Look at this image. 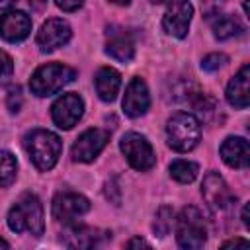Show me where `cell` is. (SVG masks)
<instances>
[{
	"instance_id": "6da1fadb",
	"label": "cell",
	"mask_w": 250,
	"mask_h": 250,
	"mask_svg": "<svg viewBox=\"0 0 250 250\" xmlns=\"http://www.w3.org/2000/svg\"><path fill=\"white\" fill-rule=\"evenodd\" d=\"M8 227L14 232H29L33 236L43 234V205L37 195L23 193L8 213Z\"/></svg>"
},
{
	"instance_id": "7a4b0ae2",
	"label": "cell",
	"mask_w": 250,
	"mask_h": 250,
	"mask_svg": "<svg viewBox=\"0 0 250 250\" xmlns=\"http://www.w3.org/2000/svg\"><path fill=\"white\" fill-rule=\"evenodd\" d=\"M25 148L35 168L47 172L57 164L62 150V143L55 133L47 129H33L25 135Z\"/></svg>"
},
{
	"instance_id": "3957f363",
	"label": "cell",
	"mask_w": 250,
	"mask_h": 250,
	"mask_svg": "<svg viewBox=\"0 0 250 250\" xmlns=\"http://www.w3.org/2000/svg\"><path fill=\"white\" fill-rule=\"evenodd\" d=\"M74 78H76V70L74 68H70L66 64H61V62H49V64L39 66L31 74L29 88H31V92L35 96L45 98V96L57 94L66 84H70Z\"/></svg>"
},
{
	"instance_id": "277c9868",
	"label": "cell",
	"mask_w": 250,
	"mask_h": 250,
	"mask_svg": "<svg viewBox=\"0 0 250 250\" xmlns=\"http://www.w3.org/2000/svg\"><path fill=\"white\" fill-rule=\"evenodd\" d=\"M166 137H168V145L174 150L188 152L199 143V137H201L199 121L195 119V115L188 111H178L168 119Z\"/></svg>"
},
{
	"instance_id": "5b68a950",
	"label": "cell",
	"mask_w": 250,
	"mask_h": 250,
	"mask_svg": "<svg viewBox=\"0 0 250 250\" xmlns=\"http://www.w3.org/2000/svg\"><path fill=\"white\" fill-rule=\"evenodd\" d=\"M176 238L182 248H201L207 240V225L201 211L193 205L184 207L176 219Z\"/></svg>"
},
{
	"instance_id": "8992f818",
	"label": "cell",
	"mask_w": 250,
	"mask_h": 250,
	"mask_svg": "<svg viewBox=\"0 0 250 250\" xmlns=\"http://www.w3.org/2000/svg\"><path fill=\"white\" fill-rule=\"evenodd\" d=\"M119 148L125 154L127 162L139 172H146L156 164V154L150 143L139 133H125L119 141Z\"/></svg>"
},
{
	"instance_id": "52a82bcc",
	"label": "cell",
	"mask_w": 250,
	"mask_h": 250,
	"mask_svg": "<svg viewBox=\"0 0 250 250\" xmlns=\"http://www.w3.org/2000/svg\"><path fill=\"white\" fill-rule=\"evenodd\" d=\"M84 113V102L78 94H62L51 107V117L57 127L61 129H72Z\"/></svg>"
},
{
	"instance_id": "ba28073f",
	"label": "cell",
	"mask_w": 250,
	"mask_h": 250,
	"mask_svg": "<svg viewBox=\"0 0 250 250\" xmlns=\"http://www.w3.org/2000/svg\"><path fill=\"white\" fill-rule=\"evenodd\" d=\"M88 211H90V201L80 193L64 191V193L55 195L53 199V217L59 223L70 225Z\"/></svg>"
},
{
	"instance_id": "9c48e42d",
	"label": "cell",
	"mask_w": 250,
	"mask_h": 250,
	"mask_svg": "<svg viewBox=\"0 0 250 250\" xmlns=\"http://www.w3.org/2000/svg\"><path fill=\"white\" fill-rule=\"evenodd\" d=\"M109 141V133L105 129H88L84 131L76 143L72 145V160L76 162H92L107 145Z\"/></svg>"
},
{
	"instance_id": "30bf717a",
	"label": "cell",
	"mask_w": 250,
	"mask_h": 250,
	"mask_svg": "<svg viewBox=\"0 0 250 250\" xmlns=\"http://www.w3.org/2000/svg\"><path fill=\"white\" fill-rule=\"evenodd\" d=\"M191 16H193V6L189 0H172V4L168 6V10L162 18V25H164L166 33L182 39L188 35Z\"/></svg>"
},
{
	"instance_id": "8fae6325",
	"label": "cell",
	"mask_w": 250,
	"mask_h": 250,
	"mask_svg": "<svg viewBox=\"0 0 250 250\" xmlns=\"http://www.w3.org/2000/svg\"><path fill=\"white\" fill-rule=\"evenodd\" d=\"M68 39H70V25L59 18L47 20L41 25V29L37 31V47L43 53H49V51L62 47L64 43H68Z\"/></svg>"
},
{
	"instance_id": "7c38bea8",
	"label": "cell",
	"mask_w": 250,
	"mask_h": 250,
	"mask_svg": "<svg viewBox=\"0 0 250 250\" xmlns=\"http://www.w3.org/2000/svg\"><path fill=\"white\" fill-rule=\"evenodd\" d=\"M107 238H109V232L105 230L86 227V225H72V223L61 236V240L68 248H94V246H100Z\"/></svg>"
},
{
	"instance_id": "4fadbf2b",
	"label": "cell",
	"mask_w": 250,
	"mask_h": 250,
	"mask_svg": "<svg viewBox=\"0 0 250 250\" xmlns=\"http://www.w3.org/2000/svg\"><path fill=\"white\" fill-rule=\"evenodd\" d=\"M201 193H203L207 205L213 207V209H217V211H223V209H227L232 203V193H230L227 182L217 172H209L203 178Z\"/></svg>"
},
{
	"instance_id": "5bb4252c",
	"label": "cell",
	"mask_w": 250,
	"mask_h": 250,
	"mask_svg": "<svg viewBox=\"0 0 250 250\" xmlns=\"http://www.w3.org/2000/svg\"><path fill=\"white\" fill-rule=\"evenodd\" d=\"M29 31H31V20L25 12L10 10L0 16V35L6 41L10 43L23 41L29 35Z\"/></svg>"
},
{
	"instance_id": "9a60e30c",
	"label": "cell",
	"mask_w": 250,
	"mask_h": 250,
	"mask_svg": "<svg viewBox=\"0 0 250 250\" xmlns=\"http://www.w3.org/2000/svg\"><path fill=\"white\" fill-rule=\"evenodd\" d=\"M150 105V96H148V88L145 84L143 78H133L125 90V98H123V111L129 117H141L146 113Z\"/></svg>"
},
{
	"instance_id": "2e32d148",
	"label": "cell",
	"mask_w": 250,
	"mask_h": 250,
	"mask_svg": "<svg viewBox=\"0 0 250 250\" xmlns=\"http://www.w3.org/2000/svg\"><path fill=\"white\" fill-rule=\"evenodd\" d=\"M221 158L230 168H246L250 162V146L242 137H227L219 148Z\"/></svg>"
},
{
	"instance_id": "e0dca14e",
	"label": "cell",
	"mask_w": 250,
	"mask_h": 250,
	"mask_svg": "<svg viewBox=\"0 0 250 250\" xmlns=\"http://www.w3.org/2000/svg\"><path fill=\"white\" fill-rule=\"evenodd\" d=\"M248 84H250V66L244 64L227 86V100L230 105H234L238 109L248 107V98H250V86Z\"/></svg>"
},
{
	"instance_id": "ac0fdd59",
	"label": "cell",
	"mask_w": 250,
	"mask_h": 250,
	"mask_svg": "<svg viewBox=\"0 0 250 250\" xmlns=\"http://www.w3.org/2000/svg\"><path fill=\"white\" fill-rule=\"evenodd\" d=\"M119 86H121V74L115 68L104 66V68L98 70V74H96V92H98L100 100L113 102L117 92H119Z\"/></svg>"
},
{
	"instance_id": "d6986e66",
	"label": "cell",
	"mask_w": 250,
	"mask_h": 250,
	"mask_svg": "<svg viewBox=\"0 0 250 250\" xmlns=\"http://www.w3.org/2000/svg\"><path fill=\"white\" fill-rule=\"evenodd\" d=\"M105 53L109 57H113L115 61H119V62H129L133 59V55H135V47H133V43H131L129 37H125V35H113L107 41Z\"/></svg>"
},
{
	"instance_id": "ffe728a7",
	"label": "cell",
	"mask_w": 250,
	"mask_h": 250,
	"mask_svg": "<svg viewBox=\"0 0 250 250\" xmlns=\"http://www.w3.org/2000/svg\"><path fill=\"white\" fill-rule=\"evenodd\" d=\"M242 33V23L232 18V16H219L217 20H213V35L217 39H230L234 35Z\"/></svg>"
},
{
	"instance_id": "44dd1931",
	"label": "cell",
	"mask_w": 250,
	"mask_h": 250,
	"mask_svg": "<svg viewBox=\"0 0 250 250\" xmlns=\"http://www.w3.org/2000/svg\"><path fill=\"white\" fill-rule=\"evenodd\" d=\"M197 172H199V168H197V164L191 162V160L180 158V160H174V162L170 164V176H172L176 182H180V184H189V182H193L195 176H197Z\"/></svg>"
},
{
	"instance_id": "7402d4cb",
	"label": "cell",
	"mask_w": 250,
	"mask_h": 250,
	"mask_svg": "<svg viewBox=\"0 0 250 250\" xmlns=\"http://www.w3.org/2000/svg\"><path fill=\"white\" fill-rule=\"evenodd\" d=\"M18 162L8 150H0V188L10 186L16 180Z\"/></svg>"
},
{
	"instance_id": "603a6c76",
	"label": "cell",
	"mask_w": 250,
	"mask_h": 250,
	"mask_svg": "<svg viewBox=\"0 0 250 250\" xmlns=\"http://www.w3.org/2000/svg\"><path fill=\"white\" fill-rule=\"evenodd\" d=\"M176 219H174V211L170 207H160L156 213V221H154V232L158 236H166L172 227H174Z\"/></svg>"
},
{
	"instance_id": "cb8c5ba5",
	"label": "cell",
	"mask_w": 250,
	"mask_h": 250,
	"mask_svg": "<svg viewBox=\"0 0 250 250\" xmlns=\"http://www.w3.org/2000/svg\"><path fill=\"white\" fill-rule=\"evenodd\" d=\"M227 61H229L227 55H223V53H211V55H207V57L201 61V68L207 70V72H215V70H219L221 66H225Z\"/></svg>"
},
{
	"instance_id": "d4e9b609",
	"label": "cell",
	"mask_w": 250,
	"mask_h": 250,
	"mask_svg": "<svg viewBox=\"0 0 250 250\" xmlns=\"http://www.w3.org/2000/svg\"><path fill=\"white\" fill-rule=\"evenodd\" d=\"M12 72H14V62H12L10 55L0 51V84H4L12 76Z\"/></svg>"
},
{
	"instance_id": "484cf974",
	"label": "cell",
	"mask_w": 250,
	"mask_h": 250,
	"mask_svg": "<svg viewBox=\"0 0 250 250\" xmlns=\"http://www.w3.org/2000/svg\"><path fill=\"white\" fill-rule=\"evenodd\" d=\"M223 4H225V0H201V8H203L205 16H217Z\"/></svg>"
},
{
	"instance_id": "4316f807",
	"label": "cell",
	"mask_w": 250,
	"mask_h": 250,
	"mask_svg": "<svg viewBox=\"0 0 250 250\" xmlns=\"http://www.w3.org/2000/svg\"><path fill=\"white\" fill-rule=\"evenodd\" d=\"M20 105H21V90L20 88H14L8 94V109L10 111H18Z\"/></svg>"
},
{
	"instance_id": "83f0119b",
	"label": "cell",
	"mask_w": 250,
	"mask_h": 250,
	"mask_svg": "<svg viewBox=\"0 0 250 250\" xmlns=\"http://www.w3.org/2000/svg\"><path fill=\"white\" fill-rule=\"evenodd\" d=\"M55 2H57V6H59L61 10H64V12H74V10H78V8L82 6L84 0H55Z\"/></svg>"
},
{
	"instance_id": "f1b7e54d",
	"label": "cell",
	"mask_w": 250,
	"mask_h": 250,
	"mask_svg": "<svg viewBox=\"0 0 250 250\" xmlns=\"http://www.w3.org/2000/svg\"><path fill=\"white\" fill-rule=\"evenodd\" d=\"M127 246H129V248H135V246H146V248H148L150 244H148L146 240H143V238H139V236H135V238H131V240L127 242Z\"/></svg>"
},
{
	"instance_id": "f546056e",
	"label": "cell",
	"mask_w": 250,
	"mask_h": 250,
	"mask_svg": "<svg viewBox=\"0 0 250 250\" xmlns=\"http://www.w3.org/2000/svg\"><path fill=\"white\" fill-rule=\"evenodd\" d=\"M236 244H242V246H246L248 242H246L244 238H234V240H227L223 246H236Z\"/></svg>"
},
{
	"instance_id": "4dcf8cb0",
	"label": "cell",
	"mask_w": 250,
	"mask_h": 250,
	"mask_svg": "<svg viewBox=\"0 0 250 250\" xmlns=\"http://www.w3.org/2000/svg\"><path fill=\"white\" fill-rule=\"evenodd\" d=\"M16 2H20V0H0V10H4L8 6H14Z\"/></svg>"
},
{
	"instance_id": "1f68e13d",
	"label": "cell",
	"mask_w": 250,
	"mask_h": 250,
	"mask_svg": "<svg viewBox=\"0 0 250 250\" xmlns=\"http://www.w3.org/2000/svg\"><path fill=\"white\" fill-rule=\"evenodd\" d=\"M242 223H244V227H248V205H244V209H242Z\"/></svg>"
},
{
	"instance_id": "d6a6232c",
	"label": "cell",
	"mask_w": 250,
	"mask_h": 250,
	"mask_svg": "<svg viewBox=\"0 0 250 250\" xmlns=\"http://www.w3.org/2000/svg\"><path fill=\"white\" fill-rule=\"evenodd\" d=\"M109 2H113V4H119V6H127L131 0H109Z\"/></svg>"
},
{
	"instance_id": "836d02e7",
	"label": "cell",
	"mask_w": 250,
	"mask_h": 250,
	"mask_svg": "<svg viewBox=\"0 0 250 250\" xmlns=\"http://www.w3.org/2000/svg\"><path fill=\"white\" fill-rule=\"evenodd\" d=\"M0 248H10V244H8L4 238H0Z\"/></svg>"
},
{
	"instance_id": "e575fe53",
	"label": "cell",
	"mask_w": 250,
	"mask_h": 250,
	"mask_svg": "<svg viewBox=\"0 0 250 250\" xmlns=\"http://www.w3.org/2000/svg\"><path fill=\"white\" fill-rule=\"evenodd\" d=\"M152 4H164V2H168V0H150Z\"/></svg>"
}]
</instances>
